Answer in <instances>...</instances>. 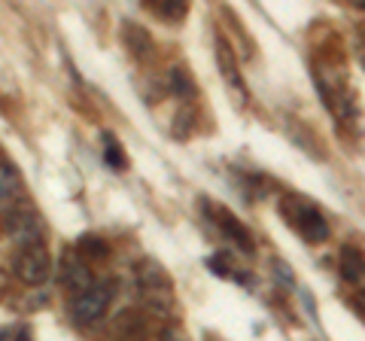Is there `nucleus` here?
I'll return each instance as SVG.
<instances>
[{
    "instance_id": "nucleus-1",
    "label": "nucleus",
    "mask_w": 365,
    "mask_h": 341,
    "mask_svg": "<svg viewBox=\"0 0 365 341\" xmlns=\"http://www.w3.org/2000/svg\"><path fill=\"white\" fill-rule=\"evenodd\" d=\"M280 213L295 232H299L307 244H323L329 241V223L311 201H304L299 195H283Z\"/></svg>"
},
{
    "instance_id": "nucleus-2",
    "label": "nucleus",
    "mask_w": 365,
    "mask_h": 341,
    "mask_svg": "<svg viewBox=\"0 0 365 341\" xmlns=\"http://www.w3.org/2000/svg\"><path fill=\"white\" fill-rule=\"evenodd\" d=\"M137 295L153 314H168L174 308V283L168 271L155 263H143L137 268Z\"/></svg>"
},
{
    "instance_id": "nucleus-3",
    "label": "nucleus",
    "mask_w": 365,
    "mask_h": 341,
    "mask_svg": "<svg viewBox=\"0 0 365 341\" xmlns=\"http://www.w3.org/2000/svg\"><path fill=\"white\" fill-rule=\"evenodd\" d=\"M110 302H113V280H98V283H91L88 290L73 295L71 314H73V320L79 326H91L107 314Z\"/></svg>"
},
{
    "instance_id": "nucleus-4",
    "label": "nucleus",
    "mask_w": 365,
    "mask_h": 341,
    "mask_svg": "<svg viewBox=\"0 0 365 341\" xmlns=\"http://www.w3.org/2000/svg\"><path fill=\"white\" fill-rule=\"evenodd\" d=\"M13 271L21 283H28V287H40V283L49 278L52 271V256L49 250L43 247V241H34V244H25L19 250L16 263H13Z\"/></svg>"
},
{
    "instance_id": "nucleus-5",
    "label": "nucleus",
    "mask_w": 365,
    "mask_h": 341,
    "mask_svg": "<svg viewBox=\"0 0 365 341\" xmlns=\"http://www.w3.org/2000/svg\"><path fill=\"white\" fill-rule=\"evenodd\" d=\"M0 232H4L6 241H13L19 247L34 244V241H43V223L34 210L28 208H13L0 217Z\"/></svg>"
},
{
    "instance_id": "nucleus-6",
    "label": "nucleus",
    "mask_w": 365,
    "mask_h": 341,
    "mask_svg": "<svg viewBox=\"0 0 365 341\" xmlns=\"http://www.w3.org/2000/svg\"><path fill=\"white\" fill-rule=\"evenodd\" d=\"M216 67H220L222 83H225L228 92H232L235 104H237V107H247V98H250L247 83H244L241 71H237V61H235L232 46H228V43H225L222 37H216Z\"/></svg>"
},
{
    "instance_id": "nucleus-7",
    "label": "nucleus",
    "mask_w": 365,
    "mask_h": 341,
    "mask_svg": "<svg viewBox=\"0 0 365 341\" xmlns=\"http://www.w3.org/2000/svg\"><path fill=\"white\" fill-rule=\"evenodd\" d=\"M88 259L79 253V250H67L64 259H61V287L64 290H71L73 295L76 292H83L91 287V271H88Z\"/></svg>"
},
{
    "instance_id": "nucleus-8",
    "label": "nucleus",
    "mask_w": 365,
    "mask_h": 341,
    "mask_svg": "<svg viewBox=\"0 0 365 341\" xmlns=\"http://www.w3.org/2000/svg\"><path fill=\"white\" fill-rule=\"evenodd\" d=\"M210 210L216 213V223H220V229L228 235V238H232V241H237V247H241V250H247V253H250V250H253V238H250V232H247V225H241V223H237L235 217H232V213H228V210H222V208H213V204H210Z\"/></svg>"
},
{
    "instance_id": "nucleus-9",
    "label": "nucleus",
    "mask_w": 365,
    "mask_h": 341,
    "mask_svg": "<svg viewBox=\"0 0 365 341\" xmlns=\"http://www.w3.org/2000/svg\"><path fill=\"white\" fill-rule=\"evenodd\" d=\"M341 278L353 287L365 283V256L359 253L356 247H344L341 250Z\"/></svg>"
},
{
    "instance_id": "nucleus-10",
    "label": "nucleus",
    "mask_w": 365,
    "mask_h": 341,
    "mask_svg": "<svg viewBox=\"0 0 365 341\" xmlns=\"http://www.w3.org/2000/svg\"><path fill=\"white\" fill-rule=\"evenodd\" d=\"M122 40H125V46L131 49L134 58H150L153 55V37L140 25H134V21H128V25L122 28Z\"/></svg>"
},
{
    "instance_id": "nucleus-11",
    "label": "nucleus",
    "mask_w": 365,
    "mask_h": 341,
    "mask_svg": "<svg viewBox=\"0 0 365 341\" xmlns=\"http://www.w3.org/2000/svg\"><path fill=\"white\" fill-rule=\"evenodd\" d=\"M155 16H162L168 25H180L189 13V0H146Z\"/></svg>"
},
{
    "instance_id": "nucleus-12",
    "label": "nucleus",
    "mask_w": 365,
    "mask_h": 341,
    "mask_svg": "<svg viewBox=\"0 0 365 341\" xmlns=\"http://www.w3.org/2000/svg\"><path fill=\"white\" fill-rule=\"evenodd\" d=\"M21 192V177L13 165L0 162V204L6 201H16V195Z\"/></svg>"
},
{
    "instance_id": "nucleus-13",
    "label": "nucleus",
    "mask_w": 365,
    "mask_h": 341,
    "mask_svg": "<svg viewBox=\"0 0 365 341\" xmlns=\"http://www.w3.org/2000/svg\"><path fill=\"white\" fill-rule=\"evenodd\" d=\"M104 162L113 170H125V168H128V156H125L122 143L116 141V134H110V131H104Z\"/></svg>"
},
{
    "instance_id": "nucleus-14",
    "label": "nucleus",
    "mask_w": 365,
    "mask_h": 341,
    "mask_svg": "<svg viewBox=\"0 0 365 341\" xmlns=\"http://www.w3.org/2000/svg\"><path fill=\"white\" fill-rule=\"evenodd\" d=\"M170 92L174 95H180V98H195V83H192V76H189V71L186 67H174V71H170Z\"/></svg>"
},
{
    "instance_id": "nucleus-15",
    "label": "nucleus",
    "mask_w": 365,
    "mask_h": 341,
    "mask_svg": "<svg viewBox=\"0 0 365 341\" xmlns=\"http://www.w3.org/2000/svg\"><path fill=\"white\" fill-rule=\"evenodd\" d=\"M76 250L86 259H107L110 256V244L104 241V238H98V235H83V238H79Z\"/></svg>"
},
{
    "instance_id": "nucleus-16",
    "label": "nucleus",
    "mask_w": 365,
    "mask_h": 341,
    "mask_svg": "<svg viewBox=\"0 0 365 341\" xmlns=\"http://www.w3.org/2000/svg\"><path fill=\"white\" fill-rule=\"evenodd\" d=\"M116 332L119 335H143L146 332V317L137 311H122L116 320Z\"/></svg>"
},
{
    "instance_id": "nucleus-17",
    "label": "nucleus",
    "mask_w": 365,
    "mask_h": 341,
    "mask_svg": "<svg viewBox=\"0 0 365 341\" xmlns=\"http://www.w3.org/2000/svg\"><path fill=\"white\" fill-rule=\"evenodd\" d=\"M9 338H16V341L31 338V326H28V323H9V326H0V341H9Z\"/></svg>"
},
{
    "instance_id": "nucleus-18",
    "label": "nucleus",
    "mask_w": 365,
    "mask_h": 341,
    "mask_svg": "<svg viewBox=\"0 0 365 341\" xmlns=\"http://www.w3.org/2000/svg\"><path fill=\"white\" fill-rule=\"evenodd\" d=\"M192 122H195V113H192L189 107L180 110V113H177V125H174V138H189Z\"/></svg>"
},
{
    "instance_id": "nucleus-19",
    "label": "nucleus",
    "mask_w": 365,
    "mask_h": 341,
    "mask_svg": "<svg viewBox=\"0 0 365 341\" xmlns=\"http://www.w3.org/2000/svg\"><path fill=\"white\" fill-rule=\"evenodd\" d=\"M6 292H9V275H6L4 268H0V302L6 299Z\"/></svg>"
},
{
    "instance_id": "nucleus-20",
    "label": "nucleus",
    "mask_w": 365,
    "mask_h": 341,
    "mask_svg": "<svg viewBox=\"0 0 365 341\" xmlns=\"http://www.w3.org/2000/svg\"><path fill=\"white\" fill-rule=\"evenodd\" d=\"M353 305H356V308L365 314V290H356V292H353Z\"/></svg>"
},
{
    "instance_id": "nucleus-21",
    "label": "nucleus",
    "mask_w": 365,
    "mask_h": 341,
    "mask_svg": "<svg viewBox=\"0 0 365 341\" xmlns=\"http://www.w3.org/2000/svg\"><path fill=\"white\" fill-rule=\"evenodd\" d=\"M359 61H362V67H365V37H362V43H359Z\"/></svg>"
},
{
    "instance_id": "nucleus-22",
    "label": "nucleus",
    "mask_w": 365,
    "mask_h": 341,
    "mask_svg": "<svg viewBox=\"0 0 365 341\" xmlns=\"http://www.w3.org/2000/svg\"><path fill=\"white\" fill-rule=\"evenodd\" d=\"M353 6H359V9H365V0H353Z\"/></svg>"
}]
</instances>
